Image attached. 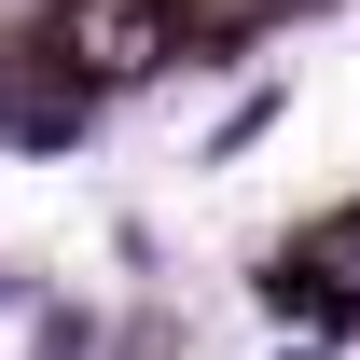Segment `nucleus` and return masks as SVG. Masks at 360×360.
Instances as JSON below:
<instances>
[{"instance_id": "nucleus-2", "label": "nucleus", "mask_w": 360, "mask_h": 360, "mask_svg": "<svg viewBox=\"0 0 360 360\" xmlns=\"http://www.w3.org/2000/svg\"><path fill=\"white\" fill-rule=\"evenodd\" d=\"M250 14H277V0H180V28H250Z\"/></svg>"}, {"instance_id": "nucleus-1", "label": "nucleus", "mask_w": 360, "mask_h": 360, "mask_svg": "<svg viewBox=\"0 0 360 360\" xmlns=\"http://www.w3.org/2000/svg\"><path fill=\"white\" fill-rule=\"evenodd\" d=\"M180 42H194L180 0H70V14H56V70H70V84H139V70H167Z\"/></svg>"}, {"instance_id": "nucleus-3", "label": "nucleus", "mask_w": 360, "mask_h": 360, "mask_svg": "<svg viewBox=\"0 0 360 360\" xmlns=\"http://www.w3.org/2000/svg\"><path fill=\"white\" fill-rule=\"evenodd\" d=\"M0 97H14V42H0Z\"/></svg>"}]
</instances>
